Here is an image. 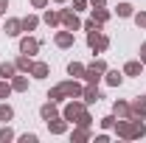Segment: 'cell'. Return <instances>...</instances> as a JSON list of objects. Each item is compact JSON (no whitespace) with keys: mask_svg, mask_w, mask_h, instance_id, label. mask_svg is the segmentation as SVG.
<instances>
[{"mask_svg":"<svg viewBox=\"0 0 146 143\" xmlns=\"http://www.w3.org/2000/svg\"><path fill=\"white\" fill-rule=\"evenodd\" d=\"M82 93H84V90L79 87L76 81H62V84H56V87L48 93V98H51V101H62V98H79Z\"/></svg>","mask_w":146,"mask_h":143,"instance_id":"1","label":"cell"},{"mask_svg":"<svg viewBox=\"0 0 146 143\" xmlns=\"http://www.w3.org/2000/svg\"><path fill=\"white\" fill-rule=\"evenodd\" d=\"M65 121H76L79 126H90V115H87V109H84V104H68L65 107Z\"/></svg>","mask_w":146,"mask_h":143,"instance_id":"2","label":"cell"},{"mask_svg":"<svg viewBox=\"0 0 146 143\" xmlns=\"http://www.w3.org/2000/svg\"><path fill=\"white\" fill-rule=\"evenodd\" d=\"M143 118H129V124H118V135L121 138H143Z\"/></svg>","mask_w":146,"mask_h":143,"instance_id":"3","label":"cell"},{"mask_svg":"<svg viewBox=\"0 0 146 143\" xmlns=\"http://www.w3.org/2000/svg\"><path fill=\"white\" fill-rule=\"evenodd\" d=\"M87 45H90L93 51H107V48H110V39L101 34V31H98V25H96L93 31H87Z\"/></svg>","mask_w":146,"mask_h":143,"instance_id":"4","label":"cell"},{"mask_svg":"<svg viewBox=\"0 0 146 143\" xmlns=\"http://www.w3.org/2000/svg\"><path fill=\"white\" fill-rule=\"evenodd\" d=\"M107 70V65L104 62H96V65H90L87 70H84V79H87V84H98V79H101V73Z\"/></svg>","mask_w":146,"mask_h":143,"instance_id":"5","label":"cell"},{"mask_svg":"<svg viewBox=\"0 0 146 143\" xmlns=\"http://www.w3.org/2000/svg\"><path fill=\"white\" fill-rule=\"evenodd\" d=\"M59 20L65 23V28H68V31H79V25H82L79 17H76V11H59Z\"/></svg>","mask_w":146,"mask_h":143,"instance_id":"6","label":"cell"},{"mask_svg":"<svg viewBox=\"0 0 146 143\" xmlns=\"http://www.w3.org/2000/svg\"><path fill=\"white\" fill-rule=\"evenodd\" d=\"M36 51H39V42H36V39H31V36L20 39V54H25V56H34Z\"/></svg>","mask_w":146,"mask_h":143,"instance_id":"7","label":"cell"},{"mask_svg":"<svg viewBox=\"0 0 146 143\" xmlns=\"http://www.w3.org/2000/svg\"><path fill=\"white\" fill-rule=\"evenodd\" d=\"M143 115H146V98H143V101H141V98L132 101V107H129V118H143Z\"/></svg>","mask_w":146,"mask_h":143,"instance_id":"8","label":"cell"},{"mask_svg":"<svg viewBox=\"0 0 146 143\" xmlns=\"http://www.w3.org/2000/svg\"><path fill=\"white\" fill-rule=\"evenodd\" d=\"M82 95H84V104H96V101H101V93L96 90V84H90Z\"/></svg>","mask_w":146,"mask_h":143,"instance_id":"9","label":"cell"},{"mask_svg":"<svg viewBox=\"0 0 146 143\" xmlns=\"http://www.w3.org/2000/svg\"><path fill=\"white\" fill-rule=\"evenodd\" d=\"M56 45L59 48H70L73 45V31H59L56 34Z\"/></svg>","mask_w":146,"mask_h":143,"instance_id":"10","label":"cell"},{"mask_svg":"<svg viewBox=\"0 0 146 143\" xmlns=\"http://www.w3.org/2000/svg\"><path fill=\"white\" fill-rule=\"evenodd\" d=\"M107 20H110V11L104 6H101V9H93V23H96V25H104Z\"/></svg>","mask_w":146,"mask_h":143,"instance_id":"11","label":"cell"},{"mask_svg":"<svg viewBox=\"0 0 146 143\" xmlns=\"http://www.w3.org/2000/svg\"><path fill=\"white\" fill-rule=\"evenodd\" d=\"M31 76H34V79H45V76H48V65H45V62H34V65H31Z\"/></svg>","mask_w":146,"mask_h":143,"instance_id":"12","label":"cell"},{"mask_svg":"<svg viewBox=\"0 0 146 143\" xmlns=\"http://www.w3.org/2000/svg\"><path fill=\"white\" fill-rule=\"evenodd\" d=\"M20 31H23V20H9L6 23V34L9 36H17Z\"/></svg>","mask_w":146,"mask_h":143,"instance_id":"13","label":"cell"},{"mask_svg":"<svg viewBox=\"0 0 146 143\" xmlns=\"http://www.w3.org/2000/svg\"><path fill=\"white\" fill-rule=\"evenodd\" d=\"M48 129H51L54 135H62V132H65V121H62V118H51V121H48Z\"/></svg>","mask_w":146,"mask_h":143,"instance_id":"14","label":"cell"},{"mask_svg":"<svg viewBox=\"0 0 146 143\" xmlns=\"http://www.w3.org/2000/svg\"><path fill=\"white\" fill-rule=\"evenodd\" d=\"M14 70H17V65L3 62V65H0V79H14Z\"/></svg>","mask_w":146,"mask_h":143,"instance_id":"15","label":"cell"},{"mask_svg":"<svg viewBox=\"0 0 146 143\" xmlns=\"http://www.w3.org/2000/svg\"><path fill=\"white\" fill-rule=\"evenodd\" d=\"M31 65H34V62H31V56H20L17 59V70H25V73H31Z\"/></svg>","mask_w":146,"mask_h":143,"instance_id":"16","label":"cell"},{"mask_svg":"<svg viewBox=\"0 0 146 143\" xmlns=\"http://www.w3.org/2000/svg\"><path fill=\"white\" fill-rule=\"evenodd\" d=\"M39 115H42L45 121H51V118H56V107H54V101H51V104H45V107L39 109Z\"/></svg>","mask_w":146,"mask_h":143,"instance_id":"17","label":"cell"},{"mask_svg":"<svg viewBox=\"0 0 146 143\" xmlns=\"http://www.w3.org/2000/svg\"><path fill=\"white\" fill-rule=\"evenodd\" d=\"M141 68H143V62H127L124 73H127V76H138V73H141Z\"/></svg>","mask_w":146,"mask_h":143,"instance_id":"18","label":"cell"},{"mask_svg":"<svg viewBox=\"0 0 146 143\" xmlns=\"http://www.w3.org/2000/svg\"><path fill=\"white\" fill-rule=\"evenodd\" d=\"M25 87H28V81H25V76H14V79H11V90H17V93H23Z\"/></svg>","mask_w":146,"mask_h":143,"instance_id":"19","label":"cell"},{"mask_svg":"<svg viewBox=\"0 0 146 143\" xmlns=\"http://www.w3.org/2000/svg\"><path fill=\"white\" fill-rule=\"evenodd\" d=\"M121 81H124V76H121L118 70H110V73H107V84H112V87H118Z\"/></svg>","mask_w":146,"mask_h":143,"instance_id":"20","label":"cell"},{"mask_svg":"<svg viewBox=\"0 0 146 143\" xmlns=\"http://www.w3.org/2000/svg\"><path fill=\"white\" fill-rule=\"evenodd\" d=\"M84 70H87V68L79 65V62H70V65H68V73H70V76H84Z\"/></svg>","mask_w":146,"mask_h":143,"instance_id":"21","label":"cell"},{"mask_svg":"<svg viewBox=\"0 0 146 143\" xmlns=\"http://www.w3.org/2000/svg\"><path fill=\"white\" fill-rule=\"evenodd\" d=\"M11 118H14V109L9 107V104H3L0 107V121H11Z\"/></svg>","mask_w":146,"mask_h":143,"instance_id":"22","label":"cell"},{"mask_svg":"<svg viewBox=\"0 0 146 143\" xmlns=\"http://www.w3.org/2000/svg\"><path fill=\"white\" fill-rule=\"evenodd\" d=\"M36 25H39V20H36V17H25V20H23V31H34Z\"/></svg>","mask_w":146,"mask_h":143,"instance_id":"23","label":"cell"},{"mask_svg":"<svg viewBox=\"0 0 146 143\" xmlns=\"http://www.w3.org/2000/svg\"><path fill=\"white\" fill-rule=\"evenodd\" d=\"M118 17H132V6L129 3H118Z\"/></svg>","mask_w":146,"mask_h":143,"instance_id":"24","label":"cell"},{"mask_svg":"<svg viewBox=\"0 0 146 143\" xmlns=\"http://www.w3.org/2000/svg\"><path fill=\"white\" fill-rule=\"evenodd\" d=\"M45 23H48V25H56V23H62V20H59V11H45Z\"/></svg>","mask_w":146,"mask_h":143,"instance_id":"25","label":"cell"},{"mask_svg":"<svg viewBox=\"0 0 146 143\" xmlns=\"http://www.w3.org/2000/svg\"><path fill=\"white\" fill-rule=\"evenodd\" d=\"M115 115H129V104H124V101H115Z\"/></svg>","mask_w":146,"mask_h":143,"instance_id":"26","label":"cell"},{"mask_svg":"<svg viewBox=\"0 0 146 143\" xmlns=\"http://www.w3.org/2000/svg\"><path fill=\"white\" fill-rule=\"evenodd\" d=\"M9 93H11V84H9L6 79H0V98H6Z\"/></svg>","mask_w":146,"mask_h":143,"instance_id":"27","label":"cell"},{"mask_svg":"<svg viewBox=\"0 0 146 143\" xmlns=\"http://www.w3.org/2000/svg\"><path fill=\"white\" fill-rule=\"evenodd\" d=\"M135 25H138V28H146V11L135 14Z\"/></svg>","mask_w":146,"mask_h":143,"instance_id":"28","label":"cell"},{"mask_svg":"<svg viewBox=\"0 0 146 143\" xmlns=\"http://www.w3.org/2000/svg\"><path fill=\"white\" fill-rule=\"evenodd\" d=\"M11 138H14V132H11V129H0V140H3V143L11 140Z\"/></svg>","mask_w":146,"mask_h":143,"instance_id":"29","label":"cell"},{"mask_svg":"<svg viewBox=\"0 0 146 143\" xmlns=\"http://www.w3.org/2000/svg\"><path fill=\"white\" fill-rule=\"evenodd\" d=\"M73 138H76V140H84V138H87V126L79 129V132H73Z\"/></svg>","mask_w":146,"mask_h":143,"instance_id":"30","label":"cell"},{"mask_svg":"<svg viewBox=\"0 0 146 143\" xmlns=\"http://www.w3.org/2000/svg\"><path fill=\"white\" fill-rule=\"evenodd\" d=\"M84 6H87V0H73V11H82Z\"/></svg>","mask_w":146,"mask_h":143,"instance_id":"31","label":"cell"},{"mask_svg":"<svg viewBox=\"0 0 146 143\" xmlns=\"http://www.w3.org/2000/svg\"><path fill=\"white\" fill-rule=\"evenodd\" d=\"M112 124H115V118H112V115H107V118H101V126H107V129H110Z\"/></svg>","mask_w":146,"mask_h":143,"instance_id":"32","label":"cell"},{"mask_svg":"<svg viewBox=\"0 0 146 143\" xmlns=\"http://www.w3.org/2000/svg\"><path fill=\"white\" fill-rule=\"evenodd\" d=\"M31 6H34V9H45V6H48V0H31Z\"/></svg>","mask_w":146,"mask_h":143,"instance_id":"33","label":"cell"},{"mask_svg":"<svg viewBox=\"0 0 146 143\" xmlns=\"http://www.w3.org/2000/svg\"><path fill=\"white\" fill-rule=\"evenodd\" d=\"M104 3H107V0H90V6H93V9H101Z\"/></svg>","mask_w":146,"mask_h":143,"instance_id":"34","label":"cell"},{"mask_svg":"<svg viewBox=\"0 0 146 143\" xmlns=\"http://www.w3.org/2000/svg\"><path fill=\"white\" fill-rule=\"evenodd\" d=\"M141 62H143V65H146V42H143V45H141Z\"/></svg>","mask_w":146,"mask_h":143,"instance_id":"35","label":"cell"},{"mask_svg":"<svg viewBox=\"0 0 146 143\" xmlns=\"http://www.w3.org/2000/svg\"><path fill=\"white\" fill-rule=\"evenodd\" d=\"M6 9H9V0H0V14H6Z\"/></svg>","mask_w":146,"mask_h":143,"instance_id":"36","label":"cell"},{"mask_svg":"<svg viewBox=\"0 0 146 143\" xmlns=\"http://www.w3.org/2000/svg\"><path fill=\"white\" fill-rule=\"evenodd\" d=\"M56 3H65V0H56Z\"/></svg>","mask_w":146,"mask_h":143,"instance_id":"37","label":"cell"}]
</instances>
